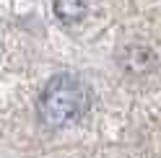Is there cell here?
Masks as SVG:
<instances>
[{"mask_svg": "<svg viewBox=\"0 0 161 158\" xmlns=\"http://www.w3.org/2000/svg\"><path fill=\"white\" fill-rule=\"evenodd\" d=\"M91 88H88L78 75L73 73H60L49 78L44 91L39 93L36 114L47 127H68L78 122L88 109H91Z\"/></svg>", "mask_w": 161, "mask_h": 158, "instance_id": "6da1fadb", "label": "cell"}, {"mask_svg": "<svg viewBox=\"0 0 161 158\" xmlns=\"http://www.w3.org/2000/svg\"><path fill=\"white\" fill-rule=\"evenodd\" d=\"M52 11L65 26H75V24H80L86 18L88 5H86V0H55Z\"/></svg>", "mask_w": 161, "mask_h": 158, "instance_id": "7a4b0ae2", "label": "cell"}]
</instances>
